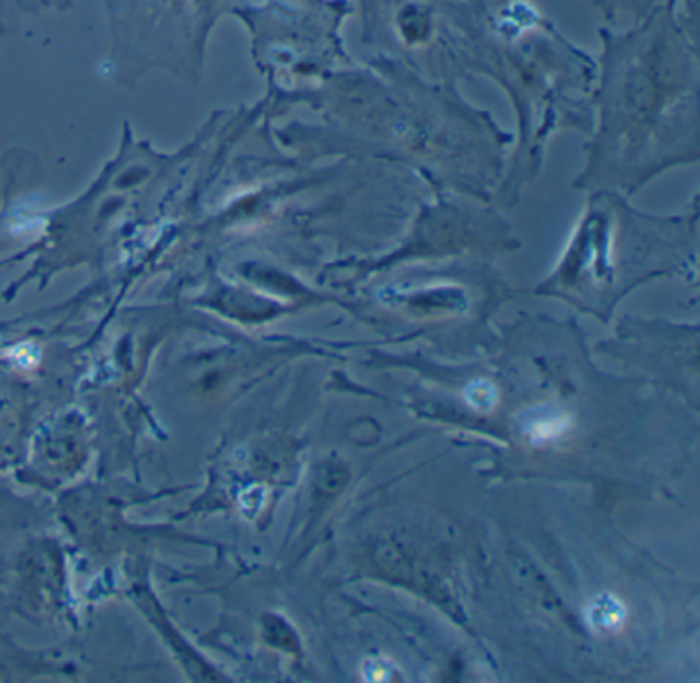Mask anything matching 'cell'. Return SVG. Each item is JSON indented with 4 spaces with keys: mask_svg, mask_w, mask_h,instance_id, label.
<instances>
[{
    "mask_svg": "<svg viewBox=\"0 0 700 683\" xmlns=\"http://www.w3.org/2000/svg\"><path fill=\"white\" fill-rule=\"evenodd\" d=\"M395 673H397V667L387 657H368L362 663L363 682H390Z\"/></svg>",
    "mask_w": 700,
    "mask_h": 683,
    "instance_id": "4",
    "label": "cell"
},
{
    "mask_svg": "<svg viewBox=\"0 0 700 683\" xmlns=\"http://www.w3.org/2000/svg\"><path fill=\"white\" fill-rule=\"evenodd\" d=\"M463 397H465V402L475 413L487 414L492 413L493 409L497 407L499 390L493 384L492 380L479 378V380L468 382L465 390H463Z\"/></svg>",
    "mask_w": 700,
    "mask_h": 683,
    "instance_id": "3",
    "label": "cell"
},
{
    "mask_svg": "<svg viewBox=\"0 0 700 683\" xmlns=\"http://www.w3.org/2000/svg\"><path fill=\"white\" fill-rule=\"evenodd\" d=\"M597 2L604 4V9H609V11L610 9H619V11L631 9L636 14L645 13L655 4V0H597Z\"/></svg>",
    "mask_w": 700,
    "mask_h": 683,
    "instance_id": "5",
    "label": "cell"
},
{
    "mask_svg": "<svg viewBox=\"0 0 700 683\" xmlns=\"http://www.w3.org/2000/svg\"><path fill=\"white\" fill-rule=\"evenodd\" d=\"M522 438L531 446H548L565 438L573 429V414L555 404H538L518 414L516 419Z\"/></svg>",
    "mask_w": 700,
    "mask_h": 683,
    "instance_id": "1",
    "label": "cell"
},
{
    "mask_svg": "<svg viewBox=\"0 0 700 683\" xmlns=\"http://www.w3.org/2000/svg\"><path fill=\"white\" fill-rule=\"evenodd\" d=\"M587 628L597 636H614L623 632L629 622V609L624 606L623 599L619 595L597 594L587 602L584 612Z\"/></svg>",
    "mask_w": 700,
    "mask_h": 683,
    "instance_id": "2",
    "label": "cell"
}]
</instances>
